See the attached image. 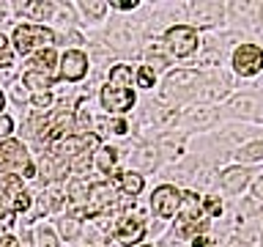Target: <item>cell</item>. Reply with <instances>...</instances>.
I'll use <instances>...</instances> for the list:
<instances>
[{"instance_id":"1","label":"cell","mask_w":263,"mask_h":247,"mask_svg":"<svg viewBox=\"0 0 263 247\" xmlns=\"http://www.w3.org/2000/svg\"><path fill=\"white\" fill-rule=\"evenodd\" d=\"M209 225V214H203L200 203H197L195 192H181V217L176 220L173 236L176 239H192L197 236V231H203Z\"/></svg>"},{"instance_id":"2","label":"cell","mask_w":263,"mask_h":247,"mask_svg":"<svg viewBox=\"0 0 263 247\" xmlns=\"http://www.w3.org/2000/svg\"><path fill=\"white\" fill-rule=\"evenodd\" d=\"M55 41V33L44 25H20L14 30V49L20 55H28L39 47H47Z\"/></svg>"},{"instance_id":"3","label":"cell","mask_w":263,"mask_h":247,"mask_svg":"<svg viewBox=\"0 0 263 247\" xmlns=\"http://www.w3.org/2000/svg\"><path fill=\"white\" fill-rule=\"evenodd\" d=\"M0 162L8 173L14 176H33V165H30V156L25 151V146L20 140H6L0 146Z\"/></svg>"},{"instance_id":"4","label":"cell","mask_w":263,"mask_h":247,"mask_svg":"<svg viewBox=\"0 0 263 247\" xmlns=\"http://www.w3.org/2000/svg\"><path fill=\"white\" fill-rule=\"evenodd\" d=\"M164 41H167L170 52L178 55V58H186L197 49V33H195V28H189V25H176V28H170Z\"/></svg>"},{"instance_id":"5","label":"cell","mask_w":263,"mask_h":247,"mask_svg":"<svg viewBox=\"0 0 263 247\" xmlns=\"http://www.w3.org/2000/svg\"><path fill=\"white\" fill-rule=\"evenodd\" d=\"M151 209H154L156 217H162V220L176 217V211L181 209V192H178L176 187H170V184L154 189V195H151Z\"/></svg>"},{"instance_id":"6","label":"cell","mask_w":263,"mask_h":247,"mask_svg":"<svg viewBox=\"0 0 263 247\" xmlns=\"http://www.w3.org/2000/svg\"><path fill=\"white\" fill-rule=\"evenodd\" d=\"M233 66L241 77H252L263 69V49L255 44H241L233 52Z\"/></svg>"},{"instance_id":"7","label":"cell","mask_w":263,"mask_h":247,"mask_svg":"<svg viewBox=\"0 0 263 247\" xmlns=\"http://www.w3.org/2000/svg\"><path fill=\"white\" fill-rule=\"evenodd\" d=\"M3 201L11 211H28L30 209V192L22 187L20 176H14V173H8L3 179Z\"/></svg>"},{"instance_id":"8","label":"cell","mask_w":263,"mask_h":247,"mask_svg":"<svg viewBox=\"0 0 263 247\" xmlns=\"http://www.w3.org/2000/svg\"><path fill=\"white\" fill-rule=\"evenodd\" d=\"M102 104L107 113H129L135 107V91L132 88H118V85H107L102 91Z\"/></svg>"},{"instance_id":"9","label":"cell","mask_w":263,"mask_h":247,"mask_svg":"<svg viewBox=\"0 0 263 247\" xmlns=\"http://www.w3.org/2000/svg\"><path fill=\"white\" fill-rule=\"evenodd\" d=\"M112 203H115V187L107 184V181L93 184L90 187V195H88V203H85V217H96L104 209H110Z\"/></svg>"},{"instance_id":"10","label":"cell","mask_w":263,"mask_h":247,"mask_svg":"<svg viewBox=\"0 0 263 247\" xmlns=\"http://www.w3.org/2000/svg\"><path fill=\"white\" fill-rule=\"evenodd\" d=\"M145 234V220L140 214H123L118 220V228H115V239L121 244H137Z\"/></svg>"},{"instance_id":"11","label":"cell","mask_w":263,"mask_h":247,"mask_svg":"<svg viewBox=\"0 0 263 247\" xmlns=\"http://www.w3.org/2000/svg\"><path fill=\"white\" fill-rule=\"evenodd\" d=\"M88 72V55L80 52V49H69L63 52L61 58V80H69V82H77L85 77Z\"/></svg>"},{"instance_id":"12","label":"cell","mask_w":263,"mask_h":247,"mask_svg":"<svg viewBox=\"0 0 263 247\" xmlns=\"http://www.w3.org/2000/svg\"><path fill=\"white\" fill-rule=\"evenodd\" d=\"M250 181V173L244 168H230L222 173V187L228 189V192H241V187Z\"/></svg>"},{"instance_id":"13","label":"cell","mask_w":263,"mask_h":247,"mask_svg":"<svg viewBox=\"0 0 263 247\" xmlns=\"http://www.w3.org/2000/svg\"><path fill=\"white\" fill-rule=\"evenodd\" d=\"M22 82H25V85H28L30 91H36V94H47V88L55 82V77H49V74H44V72L30 69V72H25Z\"/></svg>"},{"instance_id":"14","label":"cell","mask_w":263,"mask_h":247,"mask_svg":"<svg viewBox=\"0 0 263 247\" xmlns=\"http://www.w3.org/2000/svg\"><path fill=\"white\" fill-rule=\"evenodd\" d=\"M93 165L102 173H115V148L112 146H104V148H99V151H93Z\"/></svg>"},{"instance_id":"15","label":"cell","mask_w":263,"mask_h":247,"mask_svg":"<svg viewBox=\"0 0 263 247\" xmlns=\"http://www.w3.org/2000/svg\"><path fill=\"white\" fill-rule=\"evenodd\" d=\"M118 181H121L123 192H126V195H132V198L143 192V176H140V173H121V176H118Z\"/></svg>"},{"instance_id":"16","label":"cell","mask_w":263,"mask_h":247,"mask_svg":"<svg viewBox=\"0 0 263 247\" xmlns=\"http://www.w3.org/2000/svg\"><path fill=\"white\" fill-rule=\"evenodd\" d=\"M88 195H90V187H88L85 179H74L71 184H69V198H71V203H82V201L88 203Z\"/></svg>"},{"instance_id":"17","label":"cell","mask_w":263,"mask_h":247,"mask_svg":"<svg viewBox=\"0 0 263 247\" xmlns=\"http://www.w3.org/2000/svg\"><path fill=\"white\" fill-rule=\"evenodd\" d=\"M110 82H112V85H118V88H129L132 85V69H129V66H123V63L112 66V69H110Z\"/></svg>"},{"instance_id":"18","label":"cell","mask_w":263,"mask_h":247,"mask_svg":"<svg viewBox=\"0 0 263 247\" xmlns=\"http://www.w3.org/2000/svg\"><path fill=\"white\" fill-rule=\"evenodd\" d=\"M33 63H36V72H44V74H49L52 77V66H55V52L52 49H41V52L33 58Z\"/></svg>"},{"instance_id":"19","label":"cell","mask_w":263,"mask_h":247,"mask_svg":"<svg viewBox=\"0 0 263 247\" xmlns=\"http://www.w3.org/2000/svg\"><path fill=\"white\" fill-rule=\"evenodd\" d=\"M192 11H195V14H203L200 25H211L214 20H217V14L222 11V8H219V3H195Z\"/></svg>"},{"instance_id":"20","label":"cell","mask_w":263,"mask_h":247,"mask_svg":"<svg viewBox=\"0 0 263 247\" xmlns=\"http://www.w3.org/2000/svg\"><path fill=\"white\" fill-rule=\"evenodd\" d=\"M236 156L241 162H258L263 160V143H250V146H244L241 151H236Z\"/></svg>"},{"instance_id":"21","label":"cell","mask_w":263,"mask_h":247,"mask_svg":"<svg viewBox=\"0 0 263 247\" xmlns=\"http://www.w3.org/2000/svg\"><path fill=\"white\" fill-rule=\"evenodd\" d=\"M195 80H197L195 72H176V74H170V77H167V91H164V94H170L173 88H181L184 82H195Z\"/></svg>"},{"instance_id":"22","label":"cell","mask_w":263,"mask_h":247,"mask_svg":"<svg viewBox=\"0 0 263 247\" xmlns=\"http://www.w3.org/2000/svg\"><path fill=\"white\" fill-rule=\"evenodd\" d=\"M74 127H77V135H88V127H90V113H88V107L85 102H80L77 104V121H74Z\"/></svg>"},{"instance_id":"23","label":"cell","mask_w":263,"mask_h":247,"mask_svg":"<svg viewBox=\"0 0 263 247\" xmlns=\"http://www.w3.org/2000/svg\"><path fill=\"white\" fill-rule=\"evenodd\" d=\"M80 220H74V217H63L61 220V234L66 236V239H77L80 236Z\"/></svg>"},{"instance_id":"24","label":"cell","mask_w":263,"mask_h":247,"mask_svg":"<svg viewBox=\"0 0 263 247\" xmlns=\"http://www.w3.org/2000/svg\"><path fill=\"white\" fill-rule=\"evenodd\" d=\"M52 8H55L52 3H25V11H28L33 20H44V16L52 11Z\"/></svg>"},{"instance_id":"25","label":"cell","mask_w":263,"mask_h":247,"mask_svg":"<svg viewBox=\"0 0 263 247\" xmlns=\"http://www.w3.org/2000/svg\"><path fill=\"white\" fill-rule=\"evenodd\" d=\"M77 6H80V11H85L88 16H93V20H99V16L107 11V3H88V0H82Z\"/></svg>"},{"instance_id":"26","label":"cell","mask_w":263,"mask_h":247,"mask_svg":"<svg viewBox=\"0 0 263 247\" xmlns=\"http://www.w3.org/2000/svg\"><path fill=\"white\" fill-rule=\"evenodd\" d=\"M137 165H140L143 170H154V168H156V151H154V148H145V151H140Z\"/></svg>"},{"instance_id":"27","label":"cell","mask_w":263,"mask_h":247,"mask_svg":"<svg viewBox=\"0 0 263 247\" xmlns=\"http://www.w3.org/2000/svg\"><path fill=\"white\" fill-rule=\"evenodd\" d=\"M214 118H217V110H197L189 115V121L197 123V127H205V123H211Z\"/></svg>"},{"instance_id":"28","label":"cell","mask_w":263,"mask_h":247,"mask_svg":"<svg viewBox=\"0 0 263 247\" xmlns=\"http://www.w3.org/2000/svg\"><path fill=\"white\" fill-rule=\"evenodd\" d=\"M137 82H140V88H151L154 85V69L151 66H140V72H137Z\"/></svg>"},{"instance_id":"29","label":"cell","mask_w":263,"mask_h":247,"mask_svg":"<svg viewBox=\"0 0 263 247\" xmlns=\"http://www.w3.org/2000/svg\"><path fill=\"white\" fill-rule=\"evenodd\" d=\"M162 148H170L167 156H176V154H181V148H184V140H181V137H176V140H173V137H164V140H162Z\"/></svg>"},{"instance_id":"30","label":"cell","mask_w":263,"mask_h":247,"mask_svg":"<svg viewBox=\"0 0 263 247\" xmlns=\"http://www.w3.org/2000/svg\"><path fill=\"white\" fill-rule=\"evenodd\" d=\"M39 244L41 247H58V239H55V234L49 228H41L39 231Z\"/></svg>"},{"instance_id":"31","label":"cell","mask_w":263,"mask_h":247,"mask_svg":"<svg viewBox=\"0 0 263 247\" xmlns=\"http://www.w3.org/2000/svg\"><path fill=\"white\" fill-rule=\"evenodd\" d=\"M8 63H11V49H8L6 36L0 33V66H8Z\"/></svg>"},{"instance_id":"32","label":"cell","mask_w":263,"mask_h":247,"mask_svg":"<svg viewBox=\"0 0 263 247\" xmlns=\"http://www.w3.org/2000/svg\"><path fill=\"white\" fill-rule=\"evenodd\" d=\"M205 211H209V217H219L222 214V203L217 198H205Z\"/></svg>"},{"instance_id":"33","label":"cell","mask_w":263,"mask_h":247,"mask_svg":"<svg viewBox=\"0 0 263 247\" xmlns=\"http://www.w3.org/2000/svg\"><path fill=\"white\" fill-rule=\"evenodd\" d=\"M14 132V121L8 115H0V137H8Z\"/></svg>"},{"instance_id":"34","label":"cell","mask_w":263,"mask_h":247,"mask_svg":"<svg viewBox=\"0 0 263 247\" xmlns=\"http://www.w3.org/2000/svg\"><path fill=\"white\" fill-rule=\"evenodd\" d=\"M11 209H8V206H6V201H3V198H0V222H3V225H11V222H14V217H11Z\"/></svg>"},{"instance_id":"35","label":"cell","mask_w":263,"mask_h":247,"mask_svg":"<svg viewBox=\"0 0 263 247\" xmlns=\"http://www.w3.org/2000/svg\"><path fill=\"white\" fill-rule=\"evenodd\" d=\"M104 129H112L115 132V135H126V123H123V121H104Z\"/></svg>"},{"instance_id":"36","label":"cell","mask_w":263,"mask_h":247,"mask_svg":"<svg viewBox=\"0 0 263 247\" xmlns=\"http://www.w3.org/2000/svg\"><path fill=\"white\" fill-rule=\"evenodd\" d=\"M33 104L36 107H49L52 104V96L49 94H33Z\"/></svg>"},{"instance_id":"37","label":"cell","mask_w":263,"mask_h":247,"mask_svg":"<svg viewBox=\"0 0 263 247\" xmlns=\"http://www.w3.org/2000/svg\"><path fill=\"white\" fill-rule=\"evenodd\" d=\"M39 176H41V181H44V184H49V181H52V168H49V162H47V160L41 162V170H39Z\"/></svg>"},{"instance_id":"38","label":"cell","mask_w":263,"mask_h":247,"mask_svg":"<svg viewBox=\"0 0 263 247\" xmlns=\"http://www.w3.org/2000/svg\"><path fill=\"white\" fill-rule=\"evenodd\" d=\"M0 247H20V242L14 236H0Z\"/></svg>"},{"instance_id":"39","label":"cell","mask_w":263,"mask_h":247,"mask_svg":"<svg viewBox=\"0 0 263 247\" xmlns=\"http://www.w3.org/2000/svg\"><path fill=\"white\" fill-rule=\"evenodd\" d=\"M192 247H211V239L209 236H197L192 242Z\"/></svg>"},{"instance_id":"40","label":"cell","mask_w":263,"mask_h":247,"mask_svg":"<svg viewBox=\"0 0 263 247\" xmlns=\"http://www.w3.org/2000/svg\"><path fill=\"white\" fill-rule=\"evenodd\" d=\"M112 8H121V11H129V8H137V3L132 0V3H112Z\"/></svg>"},{"instance_id":"41","label":"cell","mask_w":263,"mask_h":247,"mask_svg":"<svg viewBox=\"0 0 263 247\" xmlns=\"http://www.w3.org/2000/svg\"><path fill=\"white\" fill-rule=\"evenodd\" d=\"M252 192H255V198H258V201H263V179L258 181V184H255V189H252Z\"/></svg>"},{"instance_id":"42","label":"cell","mask_w":263,"mask_h":247,"mask_svg":"<svg viewBox=\"0 0 263 247\" xmlns=\"http://www.w3.org/2000/svg\"><path fill=\"white\" fill-rule=\"evenodd\" d=\"M236 107H244V110H250V107H252V99H238Z\"/></svg>"},{"instance_id":"43","label":"cell","mask_w":263,"mask_h":247,"mask_svg":"<svg viewBox=\"0 0 263 247\" xmlns=\"http://www.w3.org/2000/svg\"><path fill=\"white\" fill-rule=\"evenodd\" d=\"M228 247H247V244H244V242H241V239H233V242H230V244H228Z\"/></svg>"},{"instance_id":"44","label":"cell","mask_w":263,"mask_h":247,"mask_svg":"<svg viewBox=\"0 0 263 247\" xmlns=\"http://www.w3.org/2000/svg\"><path fill=\"white\" fill-rule=\"evenodd\" d=\"M0 107H3V91H0Z\"/></svg>"}]
</instances>
